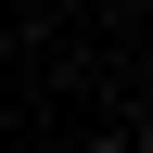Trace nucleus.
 Segmentation results:
<instances>
[{
    "label": "nucleus",
    "mask_w": 153,
    "mask_h": 153,
    "mask_svg": "<svg viewBox=\"0 0 153 153\" xmlns=\"http://www.w3.org/2000/svg\"><path fill=\"white\" fill-rule=\"evenodd\" d=\"M140 153H153V140H140Z\"/></svg>",
    "instance_id": "nucleus-1"
}]
</instances>
